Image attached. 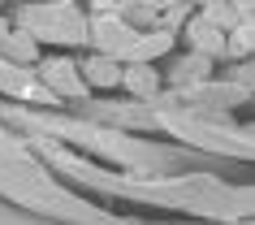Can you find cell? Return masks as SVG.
<instances>
[{
  "instance_id": "10",
  "label": "cell",
  "mask_w": 255,
  "mask_h": 225,
  "mask_svg": "<svg viewBox=\"0 0 255 225\" xmlns=\"http://www.w3.org/2000/svg\"><path fill=\"white\" fill-rule=\"evenodd\" d=\"M151 9H169V4H177V0H147Z\"/></svg>"
},
{
  "instance_id": "9",
  "label": "cell",
  "mask_w": 255,
  "mask_h": 225,
  "mask_svg": "<svg viewBox=\"0 0 255 225\" xmlns=\"http://www.w3.org/2000/svg\"><path fill=\"white\" fill-rule=\"evenodd\" d=\"M251 4H255V0H234L229 9H234V13H238V17H251Z\"/></svg>"
},
{
  "instance_id": "3",
  "label": "cell",
  "mask_w": 255,
  "mask_h": 225,
  "mask_svg": "<svg viewBox=\"0 0 255 225\" xmlns=\"http://www.w3.org/2000/svg\"><path fill=\"white\" fill-rule=\"evenodd\" d=\"M87 82L91 87H113V82H121V69H117V61L113 56H95V61H87Z\"/></svg>"
},
{
  "instance_id": "2",
  "label": "cell",
  "mask_w": 255,
  "mask_h": 225,
  "mask_svg": "<svg viewBox=\"0 0 255 225\" xmlns=\"http://www.w3.org/2000/svg\"><path fill=\"white\" fill-rule=\"evenodd\" d=\"M39 78L48 82V87H56V91H65V95H82V91H87V87H82V78L74 74V61H65V56L43 61V65H39Z\"/></svg>"
},
{
  "instance_id": "5",
  "label": "cell",
  "mask_w": 255,
  "mask_h": 225,
  "mask_svg": "<svg viewBox=\"0 0 255 225\" xmlns=\"http://www.w3.org/2000/svg\"><path fill=\"white\" fill-rule=\"evenodd\" d=\"M203 22H208L212 30H234V26L242 22V17L234 13V9H229L225 0H216V4H203Z\"/></svg>"
},
{
  "instance_id": "7",
  "label": "cell",
  "mask_w": 255,
  "mask_h": 225,
  "mask_svg": "<svg viewBox=\"0 0 255 225\" xmlns=\"http://www.w3.org/2000/svg\"><path fill=\"white\" fill-rule=\"evenodd\" d=\"M186 30H190V39L199 43L203 52H221V30H212L208 22H203V17H199V22H190Z\"/></svg>"
},
{
  "instance_id": "12",
  "label": "cell",
  "mask_w": 255,
  "mask_h": 225,
  "mask_svg": "<svg viewBox=\"0 0 255 225\" xmlns=\"http://www.w3.org/2000/svg\"><path fill=\"white\" fill-rule=\"evenodd\" d=\"M56 4H69V0H56Z\"/></svg>"
},
{
  "instance_id": "6",
  "label": "cell",
  "mask_w": 255,
  "mask_h": 225,
  "mask_svg": "<svg viewBox=\"0 0 255 225\" xmlns=\"http://www.w3.org/2000/svg\"><path fill=\"white\" fill-rule=\"evenodd\" d=\"M121 82H126L130 91H138V95H151V91H156V74H151V65H143V61H138L134 69H126Z\"/></svg>"
},
{
  "instance_id": "4",
  "label": "cell",
  "mask_w": 255,
  "mask_h": 225,
  "mask_svg": "<svg viewBox=\"0 0 255 225\" xmlns=\"http://www.w3.org/2000/svg\"><path fill=\"white\" fill-rule=\"evenodd\" d=\"M169 35H164V30H156V35H143V39H134L130 43V52L126 56H134V61H151V56H160V52H169Z\"/></svg>"
},
{
  "instance_id": "1",
  "label": "cell",
  "mask_w": 255,
  "mask_h": 225,
  "mask_svg": "<svg viewBox=\"0 0 255 225\" xmlns=\"http://www.w3.org/2000/svg\"><path fill=\"white\" fill-rule=\"evenodd\" d=\"M87 35H91L95 43H100V52L113 56V52H130V43H134V30L126 26L121 17H95V22H87Z\"/></svg>"
},
{
  "instance_id": "8",
  "label": "cell",
  "mask_w": 255,
  "mask_h": 225,
  "mask_svg": "<svg viewBox=\"0 0 255 225\" xmlns=\"http://www.w3.org/2000/svg\"><path fill=\"white\" fill-rule=\"evenodd\" d=\"M234 48H238V52H251V48H255V30H251V17H242L238 26H234Z\"/></svg>"
},
{
  "instance_id": "11",
  "label": "cell",
  "mask_w": 255,
  "mask_h": 225,
  "mask_svg": "<svg viewBox=\"0 0 255 225\" xmlns=\"http://www.w3.org/2000/svg\"><path fill=\"white\" fill-rule=\"evenodd\" d=\"M195 4H199V9H203V4H216V0H195Z\"/></svg>"
}]
</instances>
